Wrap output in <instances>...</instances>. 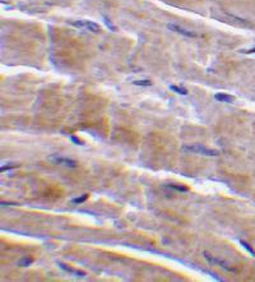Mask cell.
<instances>
[{
	"label": "cell",
	"instance_id": "6da1fadb",
	"mask_svg": "<svg viewBox=\"0 0 255 282\" xmlns=\"http://www.w3.org/2000/svg\"><path fill=\"white\" fill-rule=\"evenodd\" d=\"M183 151L185 152H193V153H198V155H204V156H218L220 152L214 151V149H209L205 148L203 146H184Z\"/></svg>",
	"mask_w": 255,
	"mask_h": 282
},
{
	"label": "cell",
	"instance_id": "7a4b0ae2",
	"mask_svg": "<svg viewBox=\"0 0 255 282\" xmlns=\"http://www.w3.org/2000/svg\"><path fill=\"white\" fill-rule=\"evenodd\" d=\"M73 26L75 27H83V28H87L92 32H98L100 31V26L94 23V22H91V21H79V22H74L72 23Z\"/></svg>",
	"mask_w": 255,
	"mask_h": 282
},
{
	"label": "cell",
	"instance_id": "3957f363",
	"mask_svg": "<svg viewBox=\"0 0 255 282\" xmlns=\"http://www.w3.org/2000/svg\"><path fill=\"white\" fill-rule=\"evenodd\" d=\"M54 163H60V165H64V166H68V167H77V162L70 160V158H65V157H60V156H50L49 157Z\"/></svg>",
	"mask_w": 255,
	"mask_h": 282
},
{
	"label": "cell",
	"instance_id": "277c9868",
	"mask_svg": "<svg viewBox=\"0 0 255 282\" xmlns=\"http://www.w3.org/2000/svg\"><path fill=\"white\" fill-rule=\"evenodd\" d=\"M167 28H168V29H171V31L178 32V33H181V35H184V36H188V37H195V36H197L195 33L189 32V31H185V29H183L181 27H179V26H175V24H167Z\"/></svg>",
	"mask_w": 255,
	"mask_h": 282
},
{
	"label": "cell",
	"instance_id": "5b68a950",
	"mask_svg": "<svg viewBox=\"0 0 255 282\" xmlns=\"http://www.w3.org/2000/svg\"><path fill=\"white\" fill-rule=\"evenodd\" d=\"M214 98L217 100V101H220V102H225V104H230V102H233L235 101V97L233 96L226 95V93H215Z\"/></svg>",
	"mask_w": 255,
	"mask_h": 282
},
{
	"label": "cell",
	"instance_id": "8992f818",
	"mask_svg": "<svg viewBox=\"0 0 255 282\" xmlns=\"http://www.w3.org/2000/svg\"><path fill=\"white\" fill-rule=\"evenodd\" d=\"M59 266H60L63 269H65V271H68L69 273H73V274H78V276H84L86 273L84 272H82V271H77V269H73V268H70V267H66L65 264H63V263H59Z\"/></svg>",
	"mask_w": 255,
	"mask_h": 282
},
{
	"label": "cell",
	"instance_id": "52a82bcc",
	"mask_svg": "<svg viewBox=\"0 0 255 282\" xmlns=\"http://www.w3.org/2000/svg\"><path fill=\"white\" fill-rule=\"evenodd\" d=\"M167 188H171V189H175V190H179V192H188L189 188L184 186V185H173V184H168Z\"/></svg>",
	"mask_w": 255,
	"mask_h": 282
},
{
	"label": "cell",
	"instance_id": "ba28073f",
	"mask_svg": "<svg viewBox=\"0 0 255 282\" xmlns=\"http://www.w3.org/2000/svg\"><path fill=\"white\" fill-rule=\"evenodd\" d=\"M170 88H171L173 92L179 93V95H186V93H188V91H186L185 88H183V87H178V86H170Z\"/></svg>",
	"mask_w": 255,
	"mask_h": 282
},
{
	"label": "cell",
	"instance_id": "9c48e42d",
	"mask_svg": "<svg viewBox=\"0 0 255 282\" xmlns=\"http://www.w3.org/2000/svg\"><path fill=\"white\" fill-rule=\"evenodd\" d=\"M32 262H33V259H32V258H22L21 260L18 262V264L21 266V267H26V266H29Z\"/></svg>",
	"mask_w": 255,
	"mask_h": 282
},
{
	"label": "cell",
	"instance_id": "30bf717a",
	"mask_svg": "<svg viewBox=\"0 0 255 282\" xmlns=\"http://www.w3.org/2000/svg\"><path fill=\"white\" fill-rule=\"evenodd\" d=\"M88 199V195L87 194H83L82 197H78V198H74V199H72V203H74V204H79V203H83V202H86Z\"/></svg>",
	"mask_w": 255,
	"mask_h": 282
},
{
	"label": "cell",
	"instance_id": "8fae6325",
	"mask_svg": "<svg viewBox=\"0 0 255 282\" xmlns=\"http://www.w3.org/2000/svg\"><path fill=\"white\" fill-rule=\"evenodd\" d=\"M133 84H135V86H143V87H147V86H151V84H152V82H151V81H148V79H142V81H134V82H133Z\"/></svg>",
	"mask_w": 255,
	"mask_h": 282
},
{
	"label": "cell",
	"instance_id": "7c38bea8",
	"mask_svg": "<svg viewBox=\"0 0 255 282\" xmlns=\"http://www.w3.org/2000/svg\"><path fill=\"white\" fill-rule=\"evenodd\" d=\"M240 244H241V245H242V247H244V248H245V249H246V250H247V252H249V253H250V254H251L252 257H255V252L252 250V248H251V247L249 245L247 242H245L244 240H240Z\"/></svg>",
	"mask_w": 255,
	"mask_h": 282
},
{
	"label": "cell",
	"instance_id": "4fadbf2b",
	"mask_svg": "<svg viewBox=\"0 0 255 282\" xmlns=\"http://www.w3.org/2000/svg\"><path fill=\"white\" fill-rule=\"evenodd\" d=\"M104 19H105V23H106V26H107V27H109V28H110L111 31H115V26H114V24H112V23L110 22V19H109V18L104 17Z\"/></svg>",
	"mask_w": 255,
	"mask_h": 282
},
{
	"label": "cell",
	"instance_id": "5bb4252c",
	"mask_svg": "<svg viewBox=\"0 0 255 282\" xmlns=\"http://www.w3.org/2000/svg\"><path fill=\"white\" fill-rule=\"evenodd\" d=\"M70 139H72V142H74L75 144H79V146H82V144H83L81 139H78V138H77V137H74V136H72V137H70Z\"/></svg>",
	"mask_w": 255,
	"mask_h": 282
},
{
	"label": "cell",
	"instance_id": "9a60e30c",
	"mask_svg": "<svg viewBox=\"0 0 255 282\" xmlns=\"http://www.w3.org/2000/svg\"><path fill=\"white\" fill-rule=\"evenodd\" d=\"M18 165H10V166H2V168L0 170L2 171H7V170H10V168H14V167H17Z\"/></svg>",
	"mask_w": 255,
	"mask_h": 282
},
{
	"label": "cell",
	"instance_id": "2e32d148",
	"mask_svg": "<svg viewBox=\"0 0 255 282\" xmlns=\"http://www.w3.org/2000/svg\"><path fill=\"white\" fill-rule=\"evenodd\" d=\"M244 52H255V49H251V50H249V51H244Z\"/></svg>",
	"mask_w": 255,
	"mask_h": 282
}]
</instances>
